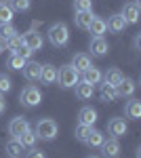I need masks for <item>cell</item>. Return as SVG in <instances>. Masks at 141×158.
I'll return each mask as SVG.
<instances>
[{
  "label": "cell",
  "instance_id": "6da1fadb",
  "mask_svg": "<svg viewBox=\"0 0 141 158\" xmlns=\"http://www.w3.org/2000/svg\"><path fill=\"white\" fill-rule=\"evenodd\" d=\"M34 133H36V137L42 139V141H53L59 133V127L53 118H42V120H38Z\"/></svg>",
  "mask_w": 141,
  "mask_h": 158
},
{
  "label": "cell",
  "instance_id": "7a4b0ae2",
  "mask_svg": "<svg viewBox=\"0 0 141 158\" xmlns=\"http://www.w3.org/2000/svg\"><path fill=\"white\" fill-rule=\"evenodd\" d=\"M48 40H51V44L53 47H65L68 42H70V30H68V25L65 23H53L48 27Z\"/></svg>",
  "mask_w": 141,
  "mask_h": 158
},
{
  "label": "cell",
  "instance_id": "3957f363",
  "mask_svg": "<svg viewBox=\"0 0 141 158\" xmlns=\"http://www.w3.org/2000/svg\"><path fill=\"white\" fill-rule=\"evenodd\" d=\"M57 80L63 89H72L80 82V72L74 68V65H63L57 70Z\"/></svg>",
  "mask_w": 141,
  "mask_h": 158
},
{
  "label": "cell",
  "instance_id": "277c9868",
  "mask_svg": "<svg viewBox=\"0 0 141 158\" xmlns=\"http://www.w3.org/2000/svg\"><path fill=\"white\" fill-rule=\"evenodd\" d=\"M19 99H21V103H23L25 108H36V106H40V101H42V93H40L36 86L30 85L21 91Z\"/></svg>",
  "mask_w": 141,
  "mask_h": 158
},
{
  "label": "cell",
  "instance_id": "5b68a950",
  "mask_svg": "<svg viewBox=\"0 0 141 158\" xmlns=\"http://www.w3.org/2000/svg\"><path fill=\"white\" fill-rule=\"evenodd\" d=\"M129 131V127H126V122L124 118H112V120L107 122V133L112 135L114 139H120V137H124Z\"/></svg>",
  "mask_w": 141,
  "mask_h": 158
},
{
  "label": "cell",
  "instance_id": "8992f818",
  "mask_svg": "<svg viewBox=\"0 0 141 158\" xmlns=\"http://www.w3.org/2000/svg\"><path fill=\"white\" fill-rule=\"evenodd\" d=\"M25 131H30V122L25 120L23 116H17V118H13L9 122V133L13 137H19V135H23Z\"/></svg>",
  "mask_w": 141,
  "mask_h": 158
},
{
  "label": "cell",
  "instance_id": "52a82bcc",
  "mask_svg": "<svg viewBox=\"0 0 141 158\" xmlns=\"http://www.w3.org/2000/svg\"><path fill=\"white\" fill-rule=\"evenodd\" d=\"M40 63L38 61H32V59H27L25 61V65L21 68L23 70V76H25V80H30V82H34V80H40Z\"/></svg>",
  "mask_w": 141,
  "mask_h": 158
},
{
  "label": "cell",
  "instance_id": "ba28073f",
  "mask_svg": "<svg viewBox=\"0 0 141 158\" xmlns=\"http://www.w3.org/2000/svg\"><path fill=\"white\" fill-rule=\"evenodd\" d=\"M23 44L25 47H30L32 51H40L42 49V44H44V40H42V36L36 32V30H30L27 34H23Z\"/></svg>",
  "mask_w": 141,
  "mask_h": 158
},
{
  "label": "cell",
  "instance_id": "9c48e42d",
  "mask_svg": "<svg viewBox=\"0 0 141 158\" xmlns=\"http://www.w3.org/2000/svg\"><path fill=\"white\" fill-rule=\"evenodd\" d=\"M107 51H110V44H107V40L103 36H93L91 40V55L95 57H103Z\"/></svg>",
  "mask_w": 141,
  "mask_h": 158
},
{
  "label": "cell",
  "instance_id": "30bf717a",
  "mask_svg": "<svg viewBox=\"0 0 141 158\" xmlns=\"http://www.w3.org/2000/svg\"><path fill=\"white\" fill-rule=\"evenodd\" d=\"M107 23V30L110 32H114V34H120V32H124V27H126V21H124V17H122V13H116V15H112L110 17V21Z\"/></svg>",
  "mask_w": 141,
  "mask_h": 158
},
{
  "label": "cell",
  "instance_id": "8fae6325",
  "mask_svg": "<svg viewBox=\"0 0 141 158\" xmlns=\"http://www.w3.org/2000/svg\"><path fill=\"white\" fill-rule=\"evenodd\" d=\"M135 80H131V78H122V82L116 86V95L118 97H133V93H135Z\"/></svg>",
  "mask_w": 141,
  "mask_h": 158
},
{
  "label": "cell",
  "instance_id": "7c38bea8",
  "mask_svg": "<svg viewBox=\"0 0 141 158\" xmlns=\"http://www.w3.org/2000/svg\"><path fill=\"white\" fill-rule=\"evenodd\" d=\"M78 120H80V124L93 127L95 122H97V110L91 108V106H84V108L78 112Z\"/></svg>",
  "mask_w": 141,
  "mask_h": 158
},
{
  "label": "cell",
  "instance_id": "4fadbf2b",
  "mask_svg": "<svg viewBox=\"0 0 141 158\" xmlns=\"http://www.w3.org/2000/svg\"><path fill=\"white\" fill-rule=\"evenodd\" d=\"M101 152H103V156L106 158H116L120 154V143H118V139H103V143H101Z\"/></svg>",
  "mask_w": 141,
  "mask_h": 158
},
{
  "label": "cell",
  "instance_id": "5bb4252c",
  "mask_svg": "<svg viewBox=\"0 0 141 158\" xmlns=\"http://www.w3.org/2000/svg\"><path fill=\"white\" fill-rule=\"evenodd\" d=\"M122 78H124V74L120 72L118 68H110V70L103 74V78H101V80H103L106 85H110V86H114V89H116V86L122 82Z\"/></svg>",
  "mask_w": 141,
  "mask_h": 158
},
{
  "label": "cell",
  "instance_id": "9a60e30c",
  "mask_svg": "<svg viewBox=\"0 0 141 158\" xmlns=\"http://www.w3.org/2000/svg\"><path fill=\"white\" fill-rule=\"evenodd\" d=\"M122 17H124L126 23H137V21H139V2L126 4L124 11H122Z\"/></svg>",
  "mask_w": 141,
  "mask_h": 158
},
{
  "label": "cell",
  "instance_id": "2e32d148",
  "mask_svg": "<svg viewBox=\"0 0 141 158\" xmlns=\"http://www.w3.org/2000/svg\"><path fill=\"white\" fill-rule=\"evenodd\" d=\"M124 114H126V118L131 120H139L141 118V101L139 99H131L129 103H126V108H124Z\"/></svg>",
  "mask_w": 141,
  "mask_h": 158
},
{
  "label": "cell",
  "instance_id": "e0dca14e",
  "mask_svg": "<svg viewBox=\"0 0 141 158\" xmlns=\"http://www.w3.org/2000/svg\"><path fill=\"white\" fill-rule=\"evenodd\" d=\"M40 80H42L44 85H53V82L57 80V68L51 65V63L42 65V68H40Z\"/></svg>",
  "mask_w": 141,
  "mask_h": 158
},
{
  "label": "cell",
  "instance_id": "ac0fdd59",
  "mask_svg": "<svg viewBox=\"0 0 141 158\" xmlns=\"http://www.w3.org/2000/svg\"><path fill=\"white\" fill-rule=\"evenodd\" d=\"M101 78H103V74L99 72V68H95V65H91L89 70H84L82 72V80L84 82H89V85H99L101 82Z\"/></svg>",
  "mask_w": 141,
  "mask_h": 158
},
{
  "label": "cell",
  "instance_id": "d6986e66",
  "mask_svg": "<svg viewBox=\"0 0 141 158\" xmlns=\"http://www.w3.org/2000/svg\"><path fill=\"white\" fill-rule=\"evenodd\" d=\"M74 91H76V97L78 99H91L95 95V86L89 85V82H84V80L74 86Z\"/></svg>",
  "mask_w": 141,
  "mask_h": 158
},
{
  "label": "cell",
  "instance_id": "ffe728a7",
  "mask_svg": "<svg viewBox=\"0 0 141 158\" xmlns=\"http://www.w3.org/2000/svg\"><path fill=\"white\" fill-rule=\"evenodd\" d=\"M89 32L93 34V36H103L107 32V23L101 19V17H93V21L89 25Z\"/></svg>",
  "mask_w": 141,
  "mask_h": 158
},
{
  "label": "cell",
  "instance_id": "44dd1931",
  "mask_svg": "<svg viewBox=\"0 0 141 158\" xmlns=\"http://www.w3.org/2000/svg\"><path fill=\"white\" fill-rule=\"evenodd\" d=\"M15 11L11 9V4L6 0H0V23H13Z\"/></svg>",
  "mask_w": 141,
  "mask_h": 158
},
{
  "label": "cell",
  "instance_id": "7402d4cb",
  "mask_svg": "<svg viewBox=\"0 0 141 158\" xmlns=\"http://www.w3.org/2000/svg\"><path fill=\"white\" fill-rule=\"evenodd\" d=\"M93 13L91 11H80L76 13V17H74V21H76V25L80 27V30H89V25H91V21H93Z\"/></svg>",
  "mask_w": 141,
  "mask_h": 158
},
{
  "label": "cell",
  "instance_id": "603a6c76",
  "mask_svg": "<svg viewBox=\"0 0 141 158\" xmlns=\"http://www.w3.org/2000/svg\"><path fill=\"white\" fill-rule=\"evenodd\" d=\"M72 65H74L78 72H84V70H89L93 63H91V57H89V55H84V53H78V55H74V61H72Z\"/></svg>",
  "mask_w": 141,
  "mask_h": 158
},
{
  "label": "cell",
  "instance_id": "cb8c5ba5",
  "mask_svg": "<svg viewBox=\"0 0 141 158\" xmlns=\"http://www.w3.org/2000/svg\"><path fill=\"white\" fill-rule=\"evenodd\" d=\"M23 150H25V148L19 143L17 137H13L11 141H6V154H9L11 158H19L21 154H23Z\"/></svg>",
  "mask_w": 141,
  "mask_h": 158
},
{
  "label": "cell",
  "instance_id": "d4e9b609",
  "mask_svg": "<svg viewBox=\"0 0 141 158\" xmlns=\"http://www.w3.org/2000/svg\"><path fill=\"white\" fill-rule=\"evenodd\" d=\"M99 97H101V101H106V103H112V101L118 97V95H116V89L103 82V85H101V91H99Z\"/></svg>",
  "mask_w": 141,
  "mask_h": 158
},
{
  "label": "cell",
  "instance_id": "484cf974",
  "mask_svg": "<svg viewBox=\"0 0 141 158\" xmlns=\"http://www.w3.org/2000/svg\"><path fill=\"white\" fill-rule=\"evenodd\" d=\"M2 47H6V49L11 51V53H17V51H19V49H21V47H23V38L19 36V34H15V36L6 38Z\"/></svg>",
  "mask_w": 141,
  "mask_h": 158
},
{
  "label": "cell",
  "instance_id": "4316f807",
  "mask_svg": "<svg viewBox=\"0 0 141 158\" xmlns=\"http://www.w3.org/2000/svg\"><path fill=\"white\" fill-rule=\"evenodd\" d=\"M103 139H106V137H103V133H101V131H95V129H93V131H91V135L86 137V141H84V143H86L89 148H101Z\"/></svg>",
  "mask_w": 141,
  "mask_h": 158
},
{
  "label": "cell",
  "instance_id": "83f0119b",
  "mask_svg": "<svg viewBox=\"0 0 141 158\" xmlns=\"http://www.w3.org/2000/svg\"><path fill=\"white\" fill-rule=\"evenodd\" d=\"M17 139H19V143H21L23 148H34L36 141H38V137H36V133L32 131V129H30V131H25L23 135H19Z\"/></svg>",
  "mask_w": 141,
  "mask_h": 158
},
{
  "label": "cell",
  "instance_id": "f1b7e54d",
  "mask_svg": "<svg viewBox=\"0 0 141 158\" xmlns=\"http://www.w3.org/2000/svg\"><path fill=\"white\" fill-rule=\"evenodd\" d=\"M25 61L21 55H17V53H11V57H9V63H6V68H11V70H21L25 65Z\"/></svg>",
  "mask_w": 141,
  "mask_h": 158
},
{
  "label": "cell",
  "instance_id": "f546056e",
  "mask_svg": "<svg viewBox=\"0 0 141 158\" xmlns=\"http://www.w3.org/2000/svg\"><path fill=\"white\" fill-rule=\"evenodd\" d=\"M15 34H17V30L13 23H0V42H4L6 38L15 36Z\"/></svg>",
  "mask_w": 141,
  "mask_h": 158
},
{
  "label": "cell",
  "instance_id": "4dcf8cb0",
  "mask_svg": "<svg viewBox=\"0 0 141 158\" xmlns=\"http://www.w3.org/2000/svg\"><path fill=\"white\" fill-rule=\"evenodd\" d=\"M91 131H93V127H89V124H78L76 131H74V135H76L78 141H86V137L91 135Z\"/></svg>",
  "mask_w": 141,
  "mask_h": 158
},
{
  "label": "cell",
  "instance_id": "1f68e13d",
  "mask_svg": "<svg viewBox=\"0 0 141 158\" xmlns=\"http://www.w3.org/2000/svg\"><path fill=\"white\" fill-rule=\"evenodd\" d=\"M93 9V0H74V11H91Z\"/></svg>",
  "mask_w": 141,
  "mask_h": 158
},
{
  "label": "cell",
  "instance_id": "d6a6232c",
  "mask_svg": "<svg viewBox=\"0 0 141 158\" xmlns=\"http://www.w3.org/2000/svg\"><path fill=\"white\" fill-rule=\"evenodd\" d=\"M9 4H11L13 11H19V13H23V11L30 9V0H11Z\"/></svg>",
  "mask_w": 141,
  "mask_h": 158
},
{
  "label": "cell",
  "instance_id": "836d02e7",
  "mask_svg": "<svg viewBox=\"0 0 141 158\" xmlns=\"http://www.w3.org/2000/svg\"><path fill=\"white\" fill-rule=\"evenodd\" d=\"M11 86H13L11 78H9L6 74H0V95H4V93H9V91H11Z\"/></svg>",
  "mask_w": 141,
  "mask_h": 158
},
{
  "label": "cell",
  "instance_id": "e575fe53",
  "mask_svg": "<svg viewBox=\"0 0 141 158\" xmlns=\"http://www.w3.org/2000/svg\"><path fill=\"white\" fill-rule=\"evenodd\" d=\"M32 53H34V51L30 49V47H25V44H23V47H21L19 51H17V55H21L23 59H30V57H32Z\"/></svg>",
  "mask_w": 141,
  "mask_h": 158
},
{
  "label": "cell",
  "instance_id": "d590c367",
  "mask_svg": "<svg viewBox=\"0 0 141 158\" xmlns=\"http://www.w3.org/2000/svg\"><path fill=\"white\" fill-rule=\"evenodd\" d=\"M25 158H47L40 150H36V148H30V152L25 154Z\"/></svg>",
  "mask_w": 141,
  "mask_h": 158
},
{
  "label": "cell",
  "instance_id": "8d00e7d4",
  "mask_svg": "<svg viewBox=\"0 0 141 158\" xmlns=\"http://www.w3.org/2000/svg\"><path fill=\"white\" fill-rule=\"evenodd\" d=\"M4 112H6V99H4L2 95H0V116H2Z\"/></svg>",
  "mask_w": 141,
  "mask_h": 158
},
{
  "label": "cell",
  "instance_id": "74e56055",
  "mask_svg": "<svg viewBox=\"0 0 141 158\" xmlns=\"http://www.w3.org/2000/svg\"><path fill=\"white\" fill-rule=\"evenodd\" d=\"M133 47H135V49H139V47H141V34H137V36H135V40H133Z\"/></svg>",
  "mask_w": 141,
  "mask_h": 158
},
{
  "label": "cell",
  "instance_id": "f35d334b",
  "mask_svg": "<svg viewBox=\"0 0 141 158\" xmlns=\"http://www.w3.org/2000/svg\"><path fill=\"white\" fill-rule=\"evenodd\" d=\"M2 49H4V47H2V42H0V53H2Z\"/></svg>",
  "mask_w": 141,
  "mask_h": 158
},
{
  "label": "cell",
  "instance_id": "ab89813d",
  "mask_svg": "<svg viewBox=\"0 0 141 158\" xmlns=\"http://www.w3.org/2000/svg\"><path fill=\"white\" fill-rule=\"evenodd\" d=\"M89 158H101V156H89Z\"/></svg>",
  "mask_w": 141,
  "mask_h": 158
}]
</instances>
